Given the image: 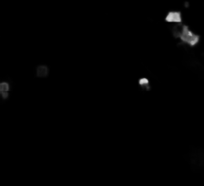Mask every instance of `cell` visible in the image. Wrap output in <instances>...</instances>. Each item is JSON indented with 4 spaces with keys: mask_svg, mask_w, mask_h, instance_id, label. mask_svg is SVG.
<instances>
[{
    "mask_svg": "<svg viewBox=\"0 0 204 186\" xmlns=\"http://www.w3.org/2000/svg\"><path fill=\"white\" fill-rule=\"evenodd\" d=\"M172 32L176 38H180L183 42L191 46H195L199 40V37L191 32L186 26H175L172 30Z\"/></svg>",
    "mask_w": 204,
    "mask_h": 186,
    "instance_id": "cell-1",
    "label": "cell"
},
{
    "mask_svg": "<svg viewBox=\"0 0 204 186\" xmlns=\"http://www.w3.org/2000/svg\"><path fill=\"white\" fill-rule=\"evenodd\" d=\"M11 84L8 81L4 80L0 82V97L2 101H6L10 97Z\"/></svg>",
    "mask_w": 204,
    "mask_h": 186,
    "instance_id": "cell-2",
    "label": "cell"
},
{
    "mask_svg": "<svg viewBox=\"0 0 204 186\" xmlns=\"http://www.w3.org/2000/svg\"><path fill=\"white\" fill-rule=\"evenodd\" d=\"M35 74L36 77L39 78H46L50 74V69L46 65L41 64L36 67Z\"/></svg>",
    "mask_w": 204,
    "mask_h": 186,
    "instance_id": "cell-3",
    "label": "cell"
},
{
    "mask_svg": "<svg viewBox=\"0 0 204 186\" xmlns=\"http://www.w3.org/2000/svg\"><path fill=\"white\" fill-rule=\"evenodd\" d=\"M165 20L168 22H181L182 15L179 11H170L166 15Z\"/></svg>",
    "mask_w": 204,
    "mask_h": 186,
    "instance_id": "cell-4",
    "label": "cell"
},
{
    "mask_svg": "<svg viewBox=\"0 0 204 186\" xmlns=\"http://www.w3.org/2000/svg\"><path fill=\"white\" fill-rule=\"evenodd\" d=\"M138 85L139 86V88L142 89V90L144 91H149L151 89V84H150V82L148 80V78L145 77L140 78L138 80Z\"/></svg>",
    "mask_w": 204,
    "mask_h": 186,
    "instance_id": "cell-5",
    "label": "cell"
}]
</instances>
